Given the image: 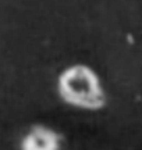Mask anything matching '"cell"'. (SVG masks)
Instances as JSON below:
<instances>
[{
	"label": "cell",
	"instance_id": "obj_1",
	"mask_svg": "<svg viewBox=\"0 0 142 150\" xmlns=\"http://www.w3.org/2000/svg\"><path fill=\"white\" fill-rule=\"evenodd\" d=\"M59 93L66 103L87 110H99L106 96L98 75L87 65H72L59 78Z\"/></svg>",
	"mask_w": 142,
	"mask_h": 150
},
{
	"label": "cell",
	"instance_id": "obj_2",
	"mask_svg": "<svg viewBox=\"0 0 142 150\" xmlns=\"http://www.w3.org/2000/svg\"><path fill=\"white\" fill-rule=\"evenodd\" d=\"M61 136L43 125H33L21 142V150H59Z\"/></svg>",
	"mask_w": 142,
	"mask_h": 150
}]
</instances>
